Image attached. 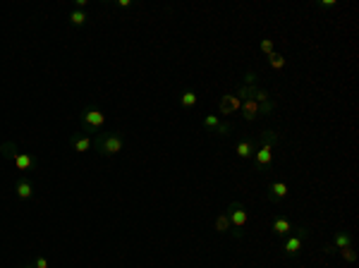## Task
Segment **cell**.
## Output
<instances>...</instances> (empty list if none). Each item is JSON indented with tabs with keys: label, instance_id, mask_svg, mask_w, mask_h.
Instances as JSON below:
<instances>
[{
	"label": "cell",
	"instance_id": "5b68a950",
	"mask_svg": "<svg viewBox=\"0 0 359 268\" xmlns=\"http://www.w3.org/2000/svg\"><path fill=\"white\" fill-rule=\"evenodd\" d=\"M227 218H230V225H233V237L235 239H242L244 237V228H247V223H249V213L244 208L240 201H230L227 206Z\"/></svg>",
	"mask_w": 359,
	"mask_h": 268
},
{
	"label": "cell",
	"instance_id": "7a4b0ae2",
	"mask_svg": "<svg viewBox=\"0 0 359 268\" xmlns=\"http://www.w3.org/2000/svg\"><path fill=\"white\" fill-rule=\"evenodd\" d=\"M94 149L98 156L113 158L125 149V134L122 132H98L94 137Z\"/></svg>",
	"mask_w": 359,
	"mask_h": 268
},
{
	"label": "cell",
	"instance_id": "484cf974",
	"mask_svg": "<svg viewBox=\"0 0 359 268\" xmlns=\"http://www.w3.org/2000/svg\"><path fill=\"white\" fill-rule=\"evenodd\" d=\"M32 266L34 268H48V259H46V256H36Z\"/></svg>",
	"mask_w": 359,
	"mask_h": 268
},
{
	"label": "cell",
	"instance_id": "44dd1931",
	"mask_svg": "<svg viewBox=\"0 0 359 268\" xmlns=\"http://www.w3.org/2000/svg\"><path fill=\"white\" fill-rule=\"evenodd\" d=\"M218 122H220L218 115H206V118H203V129L213 134L216 132V127H218Z\"/></svg>",
	"mask_w": 359,
	"mask_h": 268
},
{
	"label": "cell",
	"instance_id": "7402d4cb",
	"mask_svg": "<svg viewBox=\"0 0 359 268\" xmlns=\"http://www.w3.org/2000/svg\"><path fill=\"white\" fill-rule=\"evenodd\" d=\"M338 254L343 256L347 263H357V252H354V247H345V249H338Z\"/></svg>",
	"mask_w": 359,
	"mask_h": 268
},
{
	"label": "cell",
	"instance_id": "603a6c76",
	"mask_svg": "<svg viewBox=\"0 0 359 268\" xmlns=\"http://www.w3.org/2000/svg\"><path fill=\"white\" fill-rule=\"evenodd\" d=\"M259 48H261V53H264V56H271V53H275V48H273V39H261V43H259Z\"/></svg>",
	"mask_w": 359,
	"mask_h": 268
},
{
	"label": "cell",
	"instance_id": "277c9868",
	"mask_svg": "<svg viewBox=\"0 0 359 268\" xmlns=\"http://www.w3.org/2000/svg\"><path fill=\"white\" fill-rule=\"evenodd\" d=\"M306 237H309V230L304 228V225H297V228H292V232H290L285 239H283V256L285 259H297L299 256V252L304 249V242Z\"/></svg>",
	"mask_w": 359,
	"mask_h": 268
},
{
	"label": "cell",
	"instance_id": "2e32d148",
	"mask_svg": "<svg viewBox=\"0 0 359 268\" xmlns=\"http://www.w3.org/2000/svg\"><path fill=\"white\" fill-rule=\"evenodd\" d=\"M179 103H182V108H194L196 103H199V96H196L194 89H182V94H179Z\"/></svg>",
	"mask_w": 359,
	"mask_h": 268
},
{
	"label": "cell",
	"instance_id": "9a60e30c",
	"mask_svg": "<svg viewBox=\"0 0 359 268\" xmlns=\"http://www.w3.org/2000/svg\"><path fill=\"white\" fill-rule=\"evenodd\" d=\"M333 247H336V249L352 247V235L347 230H336V232H333Z\"/></svg>",
	"mask_w": 359,
	"mask_h": 268
},
{
	"label": "cell",
	"instance_id": "8fae6325",
	"mask_svg": "<svg viewBox=\"0 0 359 268\" xmlns=\"http://www.w3.org/2000/svg\"><path fill=\"white\" fill-rule=\"evenodd\" d=\"M15 194H17V199H22V201L32 199L34 197V182L22 175V177L15 182Z\"/></svg>",
	"mask_w": 359,
	"mask_h": 268
},
{
	"label": "cell",
	"instance_id": "ffe728a7",
	"mask_svg": "<svg viewBox=\"0 0 359 268\" xmlns=\"http://www.w3.org/2000/svg\"><path fill=\"white\" fill-rule=\"evenodd\" d=\"M254 101H257V103H261V105H266V103H271V101H273V98H271V94H268L266 89L257 87V91H254Z\"/></svg>",
	"mask_w": 359,
	"mask_h": 268
},
{
	"label": "cell",
	"instance_id": "9c48e42d",
	"mask_svg": "<svg viewBox=\"0 0 359 268\" xmlns=\"http://www.w3.org/2000/svg\"><path fill=\"white\" fill-rule=\"evenodd\" d=\"M285 197H288V182H273V184H268V192H266L268 204H280Z\"/></svg>",
	"mask_w": 359,
	"mask_h": 268
},
{
	"label": "cell",
	"instance_id": "6da1fadb",
	"mask_svg": "<svg viewBox=\"0 0 359 268\" xmlns=\"http://www.w3.org/2000/svg\"><path fill=\"white\" fill-rule=\"evenodd\" d=\"M280 144V134L275 129H266L257 142V153H254V166L259 173H271L273 168V149Z\"/></svg>",
	"mask_w": 359,
	"mask_h": 268
},
{
	"label": "cell",
	"instance_id": "3957f363",
	"mask_svg": "<svg viewBox=\"0 0 359 268\" xmlns=\"http://www.w3.org/2000/svg\"><path fill=\"white\" fill-rule=\"evenodd\" d=\"M103 125H106V115L94 105H86L84 111L79 113V127H82V132L86 137L94 139L98 132H103Z\"/></svg>",
	"mask_w": 359,
	"mask_h": 268
},
{
	"label": "cell",
	"instance_id": "e0dca14e",
	"mask_svg": "<svg viewBox=\"0 0 359 268\" xmlns=\"http://www.w3.org/2000/svg\"><path fill=\"white\" fill-rule=\"evenodd\" d=\"M266 58H268V67L275 72L285 70V65H288V58L280 56V53H271V56H266Z\"/></svg>",
	"mask_w": 359,
	"mask_h": 268
},
{
	"label": "cell",
	"instance_id": "ac0fdd59",
	"mask_svg": "<svg viewBox=\"0 0 359 268\" xmlns=\"http://www.w3.org/2000/svg\"><path fill=\"white\" fill-rule=\"evenodd\" d=\"M86 22H89V15H86L84 10L72 8V12H70V24H72V26H84Z\"/></svg>",
	"mask_w": 359,
	"mask_h": 268
},
{
	"label": "cell",
	"instance_id": "52a82bcc",
	"mask_svg": "<svg viewBox=\"0 0 359 268\" xmlns=\"http://www.w3.org/2000/svg\"><path fill=\"white\" fill-rule=\"evenodd\" d=\"M275 111V103H266V105H261V103H257L254 98H247V101H242V108H240V113H242V118L247 120V122H257L259 118H264V115H271V113Z\"/></svg>",
	"mask_w": 359,
	"mask_h": 268
},
{
	"label": "cell",
	"instance_id": "83f0119b",
	"mask_svg": "<svg viewBox=\"0 0 359 268\" xmlns=\"http://www.w3.org/2000/svg\"><path fill=\"white\" fill-rule=\"evenodd\" d=\"M22 268H34V266H32V263H27V266H22Z\"/></svg>",
	"mask_w": 359,
	"mask_h": 268
},
{
	"label": "cell",
	"instance_id": "4fadbf2b",
	"mask_svg": "<svg viewBox=\"0 0 359 268\" xmlns=\"http://www.w3.org/2000/svg\"><path fill=\"white\" fill-rule=\"evenodd\" d=\"M292 228H295V225H292V223H290L285 216H278V218L271 223V230H273V235L283 237V239H285V237L292 232Z\"/></svg>",
	"mask_w": 359,
	"mask_h": 268
},
{
	"label": "cell",
	"instance_id": "5bb4252c",
	"mask_svg": "<svg viewBox=\"0 0 359 268\" xmlns=\"http://www.w3.org/2000/svg\"><path fill=\"white\" fill-rule=\"evenodd\" d=\"M213 230L218 232V235H233V225H230V218H227V213H218L216 218H213Z\"/></svg>",
	"mask_w": 359,
	"mask_h": 268
},
{
	"label": "cell",
	"instance_id": "d4e9b609",
	"mask_svg": "<svg viewBox=\"0 0 359 268\" xmlns=\"http://www.w3.org/2000/svg\"><path fill=\"white\" fill-rule=\"evenodd\" d=\"M242 84H247V87H259V77H257V72L247 70V74H244V82H242Z\"/></svg>",
	"mask_w": 359,
	"mask_h": 268
},
{
	"label": "cell",
	"instance_id": "8992f818",
	"mask_svg": "<svg viewBox=\"0 0 359 268\" xmlns=\"http://www.w3.org/2000/svg\"><path fill=\"white\" fill-rule=\"evenodd\" d=\"M0 151H3L8 158H12V163L17 166V170H19V173H32L34 168H36V160H34L29 153H22V151L17 149V144L5 142L3 146H0Z\"/></svg>",
	"mask_w": 359,
	"mask_h": 268
},
{
	"label": "cell",
	"instance_id": "d6986e66",
	"mask_svg": "<svg viewBox=\"0 0 359 268\" xmlns=\"http://www.w3.org/2000/svg\"><path fill=\"white\" fill-rule=\"evenodd\" d=\"M235 132V125H233V120H220L218 127H216V137H230V134Z\"/></svg>",
	"mask_w": 359,
	"mask_h": 268
},
{
	"label": "cell",
	"instance_id": "7c38bea8",
	"mask_svg": "<svg viewBox=\"0 0 359 268\" xmlns=\"http://www.w3.org/2000/svg\"><path fill=\"white\" fill-rule=\"evenodd\" d=\"M235 153L242 158V160H251L254 153H257V142L254 139H242V142L235 146Z\"/></svg>",
	"mask_w": 359,
	"mask_h": 268
},
{
	"label": "cell",
	"instance_id": "ba28073f",
	"mask_svg": "<svg viewBox=\"0 0 359 268\" xmlns=\"http://www.w3.org/2000/svg\"><path fill=\"white\" fill-rule=\"evenodd\" d=\"M240 108H242V98L235 94V91H227L218 103L220 115H235V113H240Z\"/></svg>",
	"mask_w": 359,
	"mask_h": 268
},
{
	"label": "cell",
	"instance_id": "4316f807",
	"mask_svg": "<svg viewBox=\"0 0 359 268\" xmlns=\"http://www.w3.org/2000/svg\"><path fill=\"white\" fill-rule=\"evenodd\" d=\"M336 252H338V249H336V247H333V242L323 247V254H328V256H330V254H336Z\"/></svg>",
	"mask_w": 359,
	"mask_h": 268
},
{
	"label": "cell",
	"instance_id": "30bf717a",
	"mask_svg": "<svg viewBox=\"0 0 359 268\" xmlns=\"http://www.w3.org/2000/svg\"><path fill=\"white\" fill-rule=\"evenodd\" d=\"M70 146L74 151H77V153H86V151H91L94 149V139H91V137H86V134H72L70 137Z\"/></svg>",
	"mask_w": 359,
	"mask_h": 268
},
{
	"label": "cell",
	"instance_id": "cb8c5ba5",
	"mask_svg": "<svg viewBox=\"0 0 359 268\" xmlns=\"http://www.w3.org/2000/svg\"><path fill=\"white\" fill-rule=\"evenodd\" d=\"M316 8L323 10V12H330V10L338 8V3H336V0H319V3H316Z\"/></svg>",
	"mask_w": 359,
	"mask_h": 268
}]
</instances>
